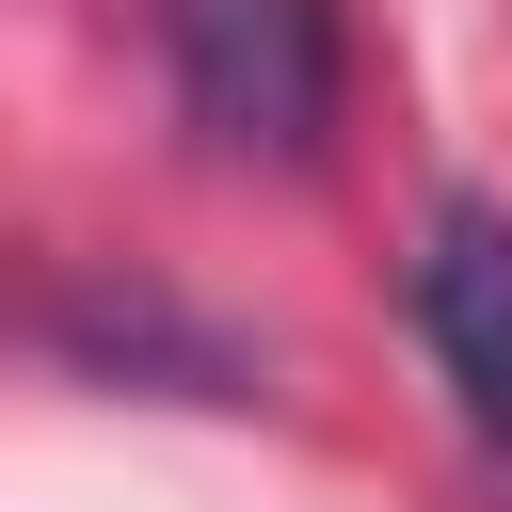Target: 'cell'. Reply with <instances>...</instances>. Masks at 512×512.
I'll list each match as a JSON object with an SVG mask.
<instances>
[{
    "instance_id": "1",
    "label": "cell",
    "mask_w": 512,
    "mask_h": 512,
    "mask_svg": "<svg viewBox=\"0 0 512 512\" xmlns=\"http://www.w3.org/2000/svg\"><path fill=\"white\" fill-rule=\"evenodd\" d=\"M144 16H160V80L224 176H320V144L352 112L336 0H144Z\"/></svg>"
},
{
    "instance_id": "2",
    "label": "cell",
    "mask_w": 512,
    "mask_h": 512,
    "mask_svg": "<svg viewBox=\"0 0 512 512\" xmlns=\"http://www.w3.org/2000/svg\"><path fill=\"white\" fill-rule=\"evenodd\" d=\"M400 320H416V352H432V384H448L464 464L512 496V208L448 192V208L416 224V256H400Z\"/></svg>"
}]
</instances>
